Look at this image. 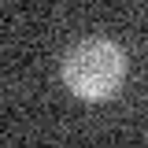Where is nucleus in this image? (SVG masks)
I'll return each mask as SVG.
<instances>
[{
    "instance_id": "f257e3e1",
    "label": "nucleus",
    "mask_w": 148,
    "mask_h": 148,
    "mask_svg": "<svg viewBox=\"0 0 148 148\" xmlns=\"http://www.w3.org/2000/svg\"><path fill=\"white\" fill-rule=\"evenodd\" d=\"M126 82V52L108 37H85L63 56V85L89 104L119 96Z\"/></svg>"
}]
</instances>
